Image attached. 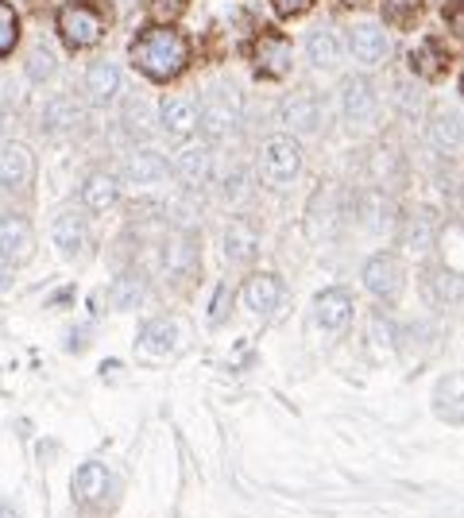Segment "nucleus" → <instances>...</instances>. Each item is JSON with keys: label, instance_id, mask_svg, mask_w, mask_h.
<instances>
[{"label": "nucleus", "instance_id": "obj_1", "mask_svg": "<svg viewBox=\"0 0 464 518\" xmlns=\"http://www.w3.org/2000/svg\"><path fill=\"white\" fill-rule=\"evenodd\" d=\"M132 66L144 74L147 82H174L190 66V39L174 24H147L132 47H128Z\"/></svg>", "mask_w": 464, "mask_h": 518}, {"label": "nucleus", "instance_id": "obj_2", "mask_svg": "<svg viewBox=\"0 0 464 518\" xmlns=\"http://www.w3.org/2000/svg\"><path fill=\"white\" fill-rule=\"evenodd\" d=\"M244 120V105L240 93L232 86H213L205 89V97L198 101V132H205L209 144H229L240 132Z\"/></svg>", "mask_w": 464, "mask_h": 518}, {"label": "nucleus", "instance_id": "obj_3", "mask_svg": "<svg viewBox=\"0 0 464 518\" xmlns=\"http://www.w3.org/2000/svg\"><path fill=\"white\" fill-rule=\"evenodd\" d=\"M256 163H260V178L271 186V190H287V186L298 182L306 155H302L298 136L275 132V136H267L260 144V159H256Z\"/></svg>", "mask_w": 464, "mask_h": 518}, {"label": "nucleus", "instance_id": "obj_4", "mask_svg": "<svg viewBox=\"0 0 464 518\" xmlns=\"http://www.w3.org/2000/svg\"><path fill=\"white\" fill-rule=\"evenodd\" d=\"M55 28L70 51H89L105 39V12L89 0H70L55 16Z\"/></svg>", "mask_w": 464, "mask_h": 518}, {"label": "nucleus", "instance_id": "obj_5", "mask_svg": "<svg viewBox=\"0 0 464 518\" xmlns=\"http://www.w3.org/2000/svg\"><path fill=\"white\" fill-rule=\"evenodd\" d=\"M341 116L352 132H376L383 116V97L368 74H352L341 82Z\"/></svg>", "mask_w": 464, "mask_h": 518}, {"label": "nucleus", "instance_id": "obj_6", "mask_svg": "<svg viewBox=\"0 0 464 518\" xmlns=\"http://www.w3.org/2000/svg\"><path fill=\"white\" fill-rule=\"evenodd\" d=\"M70 495H74V503H78V507H86V511H105L116 495L113 468H109V464H101V461L78 464V468H74V476H70Z\"/></svg>", "mask_w": 464, "mask_h": 518}, {"label": "nucleus", "instance_id": "obj_7", "mask_svg": "<svg viewBox=\"0 0 464 518\" xmlns=\"http://www.w3.org/2000/svg\"><path fill=\"white\" fill-rule=\"evenodd\" d=\"M345 55L360 66V70H376L391 58V35L383 24L376 20H356L352 28L345 31Z\"/></svg>", "mask_w": 464, "mask_h": 518}, {"label": "nucleus", "instance_id": "obj_8", "mask_svg": "<svg viewBox=\"0 0 464 518\" xmlns=\"http://www.w3.org/2000/svg\"><path fill=\"white\" fill-rule=\"evenodd\" d=\"M360 283L364 290L379 298V302H395L406 287V267L403 259L395 256V252H376V256L364 259V267H360Z\"/></svg>", "mask_w": 464, "mask_h": 518}, {"label": "nucleus", "instance_id": "obj_9", "mask_svg": "<svg viewBox=\"0 0 464 518\" xmlns=\"http://www.w3.org/2000/svg\"><path fill=\"white\" fill-rule=\"evenodd\" d=\"M155 128L174 140V144H186L198 136V97H186V93H171L159 101L155 109Z\"/></svg>", "mask_w": 464, "mask_h": 518}, {"label": "nucleus", "instance_id": "obj_10", "mask_svg": "<svg viewBox=\"0 0 464 518\" xmlns=\"http://www.w3.org/2000/svg\"><path fill=\"white\" fill-rule=\"evenodd\" d=\"M283 298H287V287L275 271H252L244 283H240V302L252 317H275L283 310Z\"/></svg>", "mask_w": 464, "mask_h": 518}, {"label": "nucleus", "instance_id": "obj_11", "mask_svg": "<svg viewBox=\"0 0 464 518\" xmlns=\"http://www.w3.org/2000/svg\"><path fill=\"white\" fill-rule=\"evenodd\" d=\"M82 97L93 109H113L116 101L124 97V74L120 66L109 58H93L82 74Z\"/></svg>", "mask_w": 464, "mask_h": 518}, {"label": "nucleus", "instance_id": "obj_12", "mask_svg": "<svg viewBox=\"0 0 464 518\" xmlns=\"http://www.w3.org/2000/svg\"><path fill=\"white\" fill-rule=\"evenodd\" d=\"M51 240H55V248L66 259L89 256V248H93V229H89L86 209H78V205H74V209L55 213V221H51Z\"/></svg>", "mask_w": 464, "mask_h": 518}, {"label": "nucleus", "instance_id": "obj_13", "mask_svg": "<svg viewBox=\"0 0 464 518\" xmlns=\"http://www.w3.org/2000/svg\"><path fill=\"white\" fill-rule=\"evenodd\" d=\"M120 186H136V190H155L171 178V159L151 151V147H136L124 163H120Z\"/></svg>", "mask_w": 464, "mask_h": 518}, {"label": "nucleus", "instance_id": "obj_14", "mask_svg": "<svg viewBox=\"0 0 464 518\" xmlns=\"http://www.w3.org/2000/svg\"><path fill=\"white\" fill-rule=\"evenodd\" d=\"M325 116H329V109L318 93H290L279 105V120L290 136H314L325 128Z\"/></svg>", "mask_w": 464, "mask_h": 518}, {"label": "nucleus", "instance_id": "obj_15", "mask_svg": "<svg viewBox=\"0 0 464 518\" xmlns=\"http://www.w3.org/2000/svg\"><path fill=\"white\" fill-rule=\"evenodd\" d=\"M35 182V155L20 140L0 144V194H28Z\"/></svg>", "mask_w": 464, "mask_h": 518}, {"label": "nucleus", "instance_id": "obj_16", "mask_svg": "<svg viewBox=\"0 0 464 518\" xmlns=\"http://www.w3.org/2000/svg\"><path fill=\"white\" fill-rule=\"evenodd\" d=\"M39 236L24 213H0V256L8 259L12 267H24L35 259Z\"/></svg>", "mask_w": 464, "mask_h": 518}, {"label": "nucleus", "instance_id": "obj_17", "mask_svg": "<svg viewBox=\"0 0 464 518\" xmlns=\"http://www.w3.org/2000/svg\"><path fill=\"white\" fill-rule=\"evenodd\" d=\"M352 317H356V302L345 287H325L314 294V325L321 333L341 337V333H348Z\"/></svg>", "mask_w": 464, "mask_h": 518}, {"label": "nucleus", "instance_id": "obj_18", "mask_svg": "<svg viewBox=\"0 0 464 518\" xmlns=\"http://www.w3.org/2000/svg\"><path fill=\"white\" fill-rule=\"evenodd\" d=\"M221 256L232 267H252L260 259V225L248 217H232L221 232Z\"/></svg>", "mask_w": 464, "mask_h": 518}, {"label": "nucleus", "instance_id": "obj_19", "mask_svg": "<svg viewBox=\"0 0 464 518\" xmlns=\"http://www.w3.org/2000/svg\"><path fill=\"white\" fill-rule=\"evenodd\" d=\"M437 236H441V217H437V209H430V205L410 209L403 217V225H399V240H403L406 252H414V256H430Z\"/></svg>", "mask_w": 464, "mask_h": 518}, {"label": "nucleus", "instance_id": "obj_20", "mask_svg": "<svg viewBox=\"0 0 464 518\" xmlns=\"http://www.w3.org/2000/svg\"><path fill=\"white\" fill-rule=\"evenodd\" d=\"M171 174L186 190H205L213 182V151H209V144H190L186 140V147L174 155Z\"/></svg>", "mask_w": 464, "mask_h": 518}, {"label": "nucleus", "instance_id": "obj_21", "mask_svg": "<svg viewBox=\"0 0 464 518\" xmlns=\"http://www.w3.org/2000/svg\"><path fill=\"white\" fill-rule=\"evenodd\" d=\"M178 345H182V325L174 317H147L140 325V333H136V352L151 356V360L171 356Z\"/></svg>", "mask_w": 464, "mask_h": 518}, {"label": "nucleus", "instance_id": "obj_22", "mask_svg": "<svg viewBox=\"0 0 464 518\" xmlns=\"http://www.w3.org/2000/svg\"><path fill=\"white\" fill-rule=\"evenodd\" d=\"M120 194H124V186H120V178L116 171H89L82 178V190H78V202L86 213H113L116 205H120Z\"/></svg>", "mask_w": 464, "mask_h": 518}, {"label": "nucleus", "instance_id": "obj_23", "mask_svg": "<svg viewBox=\"0 0 464 518\" xmlns=\"http://www.w3.org/2000/svg\"><path fill=\"white\" fill-rule=\"evenodd\" d=\"M82 120H86V105L78 97H70V93H55L43 105V120L39 124H43L47 136H70V132L82 128Z\"/></svg>", "mask_w": 464, "mask_h": 518}, {"label": "nucleus", "instance_id": "obj_24", "mask_svg": "<svg viewBox=\"0 0 464 518\" xmlns=\"http://www.w3.org/2000/svg\"><path fill=\"white\" fill-rule=\"evenodd\" d=\"M306 58H310L314 70L333 74V70L345 62V43H341V35L333 28H314L306 35Z\"/></svg>", "mask_w": 464, "mask_h": 518}, {"label": "nucleus", "instance_id": "obj_25", "mask_svg": "<svg viewBox=\"0 0 464 518\" xmlns=\"http://www.w3.org/2000/svg\"><path fill=\"white\" fill-rule=\"evenodd\" d=\"M426 140L434 147L437 155H445V159H457V151H461V113L453 109H441L434 113V120L426 124Z\"/></svg>", "mask_w": 464, "mask_h": 518}, {"label": "nucleus", "instance_id": "obj_26", "mask_svg": "<svg viewBox=\"0 0 464 518\" xmlns=\"http://www.w3.org/2000/svg\"><path fill=\"white\" fill-rule=\"evenodd\" d=\"M422 290H426L430 306H453V302L461 298V275H457V267H445V263L426 267Z\"/></svg>", "mask_w": 464, "mask_h": 518}, {"label": "nucleus", "instance_id": "obj_27", "mask_svg": "<svg viewBox=\"0 0 464 518\" xmlns=\"http://www.w3.org/2000/svg\"><path fill=\"white\" fill-rule=\"evenodd\" d=\"M144 298H147L144 271H120L113 283H109V306H113L116 314H124V310H136Z\"/></svg>", "mask_w": 464, "mask_h": 518}, {"label": "nucleus", "instance_id": "obj_28", "mask_svg": "<svg viewBox=\"0 0 464 518\" xmlns=\"http://www.w3.org/2000/svg\"><path fill=\"white\" fill-rule=\"evenodd\" d=\"M434 414L449 426H461L464 406H461V372H449L437 379L434 387Z\"/></svg>", "mask_w": 464, "mask_h": 518}, {"label": "nucleus", "instance_id": "obj_29", "mask_svg": "<svg viewBox=\"0 0 464 518\" xmlns=\"http://www.w3.org/2000/svg\"><path fill=\"white\" fill-rule=\"evenodd\" d=\"M260 70L267 78H283L290 70V43L287 39H279V35H263L260 39Z\"/></svg>", "mask_w": 464, "mask_h": 518}, {"label": "nucleus", "instance_id": "obj_30", "mask_svg": "<svg viewBox=\"0 0 464 518\" xmlns=\"http://www.w3.org/2000/svg\"><path fill=\"white\" fill-rule=\"evenodd\" d=\"M124 128L140 140V136H151V128H155V109H151V101L147 97H128L124 101Z\"/></svg>", "mask_w": 464, "mask_h": 518}, {"label": "nucleus", "instance_id": "obj_31", "mask_svg": "<svg viewBox=\"0 0 464 518\" xmlns=\"http://www.w3.org/2000/svg\"><path fill=\"white\" fill-rule=\"evenodd\" d=\"M194 256H198V248H194V236H186V232H174L171 240H167V271H190L194 267Z\"/></svg>", "mask_w": 464, "mask_h": 518}, {"label": "nucleus", "instance_id": "obj_32", "mask_svg": "<svg viewBox=\"0 0 464 518\" xmlns=\"http://www.w3.org/2000/svg\"><path fill=\"white\" fill-rule=\"evenodd\" d=\"M16 43H20V12L8 0H0V62L16 51Z\"/></svg>", "mask_w": 464, "mask_h": 518}, {"label": "nucleus", "instance_id": "obj_33", "mask_svg": "<svg viewBox=\"0 0 464 518\" xmlns=\"http://www.w3.org/2000/svg\"><path fill=\"white\" fill-rule=\"evenodd\" d=\"M24 70H28L31 82H39V86H43V82H51V78L58 74V55L51 51V47H35L31 58L24 62Z\"/></svg>", "mask_w": 464, "mask_h": 518}, {"label": "nucleus", "instance_id": "obj_34", "mask_svg": "<svg viewBox=\"0 0 464 518\" xmlns=\"http://www.w3.org/2000/svg\"><path fill=\"white\" fill-rule=\"evenodd\" d=\"M418 12H422V0H387L383 4L387 24H395V28H410L418 20Z\"/></svg>", "mask_w": 464, "mask_h": 518}, {"label": "nucleus", "instance_id": "obj_35", "mask_svg": "<svg viewBox=\"0 0 464 518\" xmlns=\"http://www.w3.org/2000/svg\"><path fill=\"white\" fill-rule=\"evenodd\" d=\"M221 194H225V202L240 205L248 194H252V182H248V171L244 167H232L229 174H225V182H221Z\"/></svg>", "mask_w": 464, "mask_h": 518}, {"label": "nucleus", "instance_id": "obj_36", "mask_svg": "<svg viewBox=\"0 0 464 518\" xmlns=\"http://www.w3.org/2000/svg\"><path fill=\"white\" fill-rule=\"evenodd\" d=\"M314 0H271V8L283 16V20H294V16H302L306 8H310Z\"/></svg>", "mask_w": 464, "mask_h": 518}, {"label": "nucleus", "instance_id": "obj_37", "mask_svg": "<svg viewBox=\"0 0 464 518\" xmlns=\"http://www.w3.org/2000/svg\"><path fill=\"white\" fill-rule=\"evenodd\" d=\"M12 283H16V267H12L8 259L0 256V294H4V290L12 287Z\"/></svg>", "mask_w": 464, "mask_h": 518}, {"label": "nucleus", "instance_id": "obj_38", "mask_svg": "<svg viewBox=\"0 0 464 518\" xmlns=\"http://www.w3.org/2000/svg\"><path fill=\"white\" fill-rule=\"evenodd\" d=\"M0 518H20V511H16L12 503H4V499H0Z\"/></svg>", "mask_w": 464, "mask_h": 518}]
</instances>
